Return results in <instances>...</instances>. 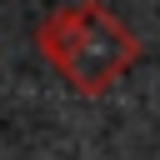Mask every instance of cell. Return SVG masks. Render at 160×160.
<instances>
[{"label":"cell","instance_id":"1","mask_svg":"<svg viewBox=\"0 0 160 160\" xmlns=\"http://www.w3.org/2000/svg\"><path fill=\"white\" fill-rule=\"evenodd\" d=\"M35 45H40V55L60 70V80L75 95H105L140 60V35L100 0L55 5L40 20Z\"/></svg>","mask_w":160,"mask_h":160}]
</instances>
